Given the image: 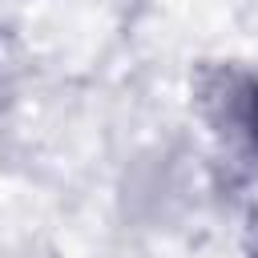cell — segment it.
Instances as JSON below:
<instances>
[{"instance_id":"cell-2","label":"cell","mask_w":258,"mask_h":258,"mask_svg":"<svg viewBox=\"0 0 258 258\" xmlns=\"http://www.w3.org/2000/svg\"><path fill=\"white\" fill-rule=\"evenodd\" d=\"M250 258H258V226H254V246H250Z\"/></svg>"},{"instance_id":"cell-1","label":"cell","mask_w":258,"mask_h":258,"mask_svg":"<svg viewBox=\"0 0 258 258\" xmlns=\"http://www.w3.org/2000/svg\"><path fill=\"white\" fill-rule=\"evenodd\" d=\"M246 121H250V133L258 137V85L250 89V109H246Z\"/></svg>"}]
</instances>
